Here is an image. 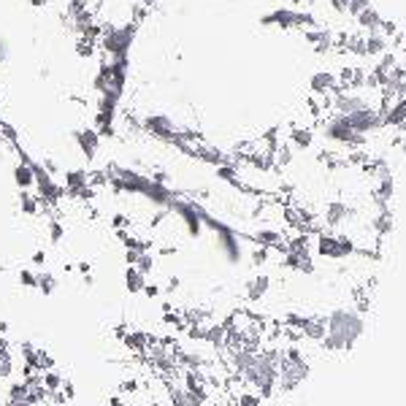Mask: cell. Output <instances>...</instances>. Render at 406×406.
Here are the masks:
<instances>
[{"instance_id": "1", "label": "cell", "mask_w": 406, "mask_h": 406, "mask_svg": "<svg viewBox=\"0 0 406 406\" xmlns=\"http://www.w3.org/2000/svg\"><path fill=\"white\" fill-rule=\"evenodd\" d=\"M138 125H141L144 133H150L152 138H160V141H168V144L181 130L179 125L174 122V117H168V114H147Z\"/></svg>"}, {"instance_id": "2", "label": "cell", "mask_w": 406, "mask_h": 406, "mask_svg": "<svg viewBox=\"0 0 406 406\" xmlns=\"http://www.w3.org/2000/svg\"><path fill=\"white\" fill-rule=\"evenodd\" d=\"M74 144L79 147L81 157L90 163V160L98 157V152H101L103 135L98 133V128H95V125H84V128H76L74 130Z\"/></svg>"}, {"instance_id": "3", "label": "cell", "mask_w": 406, "mask_h": 406, "mask_svg": "<svg viewBox=\"0 0 406 406\" xmlns=\"http://www.w3.org/2000/svg\"><path fill=\"white\" fill-rule=\"evenodd\" d=\"M336 92H339L336 71H315L309 76V95H336Z\"/></svg>"}, {"instance_id": "4", "label": "cell", "mask_w": 406, "mask_h": 406, "mask_svg": "<svg viewBox=\"0 0 406 406\" xmlns=\"http://www.w3.org/2000/svg\"><path fill=\"white\" fill-rule=\"evenodd\" d=\"M33 160H16L14 163V187L19 193H30L35 190V174H33Z\"/></svg>"}, {"instance_id": "5", "label": "cell", "mask_w": 406, "mask_h": 406, "mask_svg": "<svg viewBox=\"0 0 406 406\" xmlns=\"http://www.w3.org/2000/svg\"><path fill=\"white\" fill-rule=\"evenodd\" d=\"M352 22H355V28H361V33H376V30H382L385 16L379 14L374 6H368V9H363Z\"/></svg>"}, {"instance_id": "6", "label": "cell", "mask_w": 406, "mask_h": 406, "mask_svg": "<svg viewBox=\"0 0 406 406\" xmlns=\"http://www.w3.org/2000/svg\"><path fill=\"white\" fill-rule=\"evenodd\" d=\"M122 279H125V290H128L130 295L144 293V290H147V285H150V276H147L144 271H138L135 266H128V269L122 271Z\"/></svg>"}, {"instance_id": "7", "label": "cell", "mask_w": 406, "mask_h": 406, "mask_svg": "<svg viewBox=\"0 0 406 406\" xmlns=\"http://www.w3.org/2000/svg\"><path fill=\"white\" fill-rule=\"evenodd\" d=\"M16 374V358L9 342H0V379H11Z\"/></svg>"}, {"instance_id": "8", "label": "cell", "mask_w": 406, "mask_h": 406, "mask_svg": "<svg viewBox=\"0 0 406 406\" xmlns=\"http://www.w3.org/2000/svg\"><path fill=\"white\" fill-rule=\"evenodd\" d=\"M35 290L44 293V295H52L57 290V276L49 274V271H38V282H35Z\"/></svg>"}, {"instance_id": "9", "label": "cell", "mask_w": 406, "mask_h": 406, "mask_svg": "<svg viewBox=\"0 0 406 406\" xmlns=\"http://www.w3.org/2000/svg\"><path fill=\"white\" fill-rule=\"evenodd\" d=\"M6 60H9V44L0 38V65H3Z\"/></svg>"}, {"instance_id": "10", "label": "cell", "mask_w": 406, "mask_h": 406, "mask_svg": "<svg viewBox=\"0 0 406 406\" xmlns=\"http://www.w3.org/2000/svg\"><path fill=\"white\" fill-rule=\"evenodd\" d=\"M290 6H295V9H312V0H290Z\"/></svg>"}, {"instance_id": "11", "label": "cell", "mask_w": 406, "mask_h": 406, "mask_svg": "<svg viewBox=\"0 0 406 406\" xmlns=\"http://www.w3.org/2000/svg\"><path fill=\"white\" fill-rule=\"evenodd\" d=\"M138 6H144V9H152V6H157V0H138Z\"/></svg>"}]
</instances>
